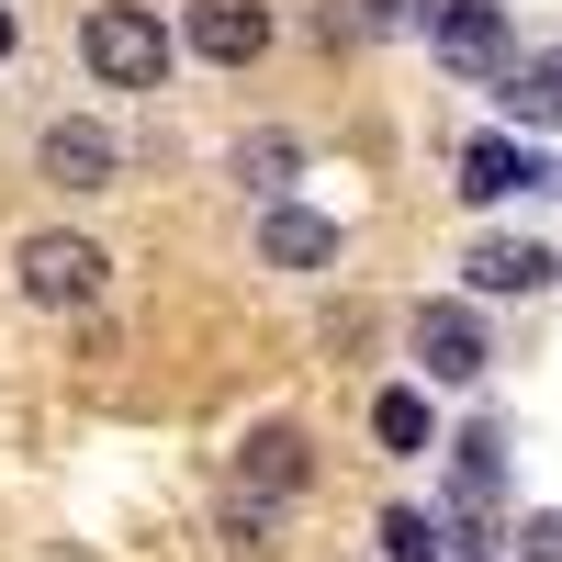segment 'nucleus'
Instances as JSON below:
<instances>
[{
    "instance_id": "obj_1",
    "label": "nucleus",
    "mask_w": 562,
    "mask_h": 562,
    "mask_svg": "<svg viewBox=\"0 0 562 562\" xmlns=\"http://www.w3.org/2000/svg\"><path fill=\"white\" fill-rule=\"evenodd\" d=\"M12 293L34 315H90L113 293V248L90 225H34V237H12Z\"/></svg>"
},
{
    "instance_id": "obj_2",
    "label": "nucleus",
    "mask_w": 562,
    "mask_h": 562,
    "mask_svg": "<svg viewBox=\"0 0 562 562\" xmlns=\"http://www.w3.org/2000/svg\"><path fill=\"white\" fill-rule=\"evenodd\" d=\"M169 57H180V34L147 12V0H90V12H79V68H90V90H158Z\"/></svg>"
},
{
    "instance_id": "obj_3",
    "label": "nucleus",
    "mask_w": 562,
    "mask_h": 562,
    "mask_svg": "<svg viewBox=\"0 0 562 562\" xmlns=\"http://www.w3.org/2000/svg\"><path fill=\"white\" fill-rule=\"evenodd\" d=\"M34 180H45V192H113V180H124V135L102 113L34 124Z\"/></svg>"
},
{
    "instance_id": "obj_4",
    "label": "nucleus",
    "mask_w": 562,
    "mask_h": 562,
    "mask_svg": "<svg viewBox=\"0 0 562 562\" xmlns=\"http://www.w3.org/2000/svg\"><path fill=\"white\" fill-rule=\"evenodd\" d=\"M405 349H416L428 383H484V371H495V338H484L473 304H416L405 315Z\"/></svg>"
},
{
    "instance_id": "obj_5",
    "label": "nucleus",
    "mask_w": 562,
    "mask_h": 562,
    "mask_svg": "<svg viewBox=\"0 0 562 562\" xmlns=\"http://www.w3.org/2000/svg\"><path fill=\"white\" fill-rule=\"evenodd\" d=\"M270 0H180V45H192L203 68H248V57H270Z\"/></svg>"
},
{
    "instance_id": "obj_6",
    "label": "nucleus",
    "mask_w": 562,
    "mask_h": 562,
    "mask_svg": "<svg viewBox=\"0 0 562 562\" xmlns=\"http://www.w3.org/2000/svg\"><path fill=\"white\" fill-rule=\"evenodd\" d=\"M248 248H259V270H338V214H315V203H259Z\"/></svg>"
},
{
    "instance_id": "obj_7",
    "label": "nucleus",
    "mask_w": 562,
    "mask_h": 562,
    "mask_svg": "<svg viewBox=\"0 0 562 562\" xmlns=\"http://www.w3.org/2000/svg\"><path fill=\"white\" fill-rule=\"evenodd\" d=\"M304 473H315V450H304L293 416H270V428L237 439V495H304Z\"/></svg>"
},
{
    "instance_id": "obj_8",
    "label": "nucleus",
    "mask_w": 562,
    "mask_h": 562,
    "mask_svg": "<svg viewBox=\"0 0 562 562\" xmlns=\"http://www.w3.org/2000/svg\"><path fill=\"white\" fill-rule=\"evenodd\" d=\"M428 45H439L450 68H506V12H495V0H439Z\"/></svg>"
},
{
    "instance_id": "obj_9",
    "label": "nucleus",
    "mask_w": 562,
    "mask_h": 562,
    "mask_svg": "<svg viewBox=\"0 0 562 562\" xmlns=\"http://www.w3.org/2000/svg\"><path fill=\"white\" fill-rule=\"evenodd\" d=\"M529 180H540V158H529V147H506V135H473V147H461V180H450V192L484 214V203H506V192H529Z\"/></svg>"
},
{
    "instance_id": "obj_10",
    "label": "nucleus",
    "mask_w": 562,
    "mask_h": 562,
    "mask_svg": "<svg viewBox=\"0 0 562 562\" xmlns=\"http://www.w3.org/2000/svg\"><path fill=\"white\" fill-rule=\"evenodd\" d=\"M461 281H473V293H540V281H551V248H529V237H473V248H461Z\"/></svg>"
},
{
    "instance_id": "obj_11",
    "label": "nucleus",
    "mask_w": 562,
    "mask_h": 562,
    "mask_svg": "<svg viewBox=\"0 0 562 562\" xmlns=\"http://www.w3.org/2000/svg\"><path fill=\"white\" fill-rule=\"evenodd\" d=\"M371 439H383V450H428V439H439L428 394H416V383H383V394H371Z\"/></svg>"
},
{
    "instance_id": "obj_12",
    "label": "nucleus",
    "mask_w": 562,
    "mask_h": 562,
    "mask_svg": "<svg viewBox=\"0 0 562 562\" xmlns=\"http://www.w3.org/2000/svg\"><path fill=\"white\" fill-rule=\"evenodd\" d=\"M293 158H304L293 135H248V147H237V180H248L259 203H281V180H293Z\"/></svg>"
},
{
    "instance_id": "obj_13",
    "label": "nucleus",
    "mask_w": 562,
    "mask_h": 562,
    "mask_svg": "<svg viewBox=\"0 0 562 562\" xmlns=\"http://www.w3.org/2000/svg\"><path fill=\"white\" fill-rule=\"evenodd\" d=\"M506 102H518V113H562V45H551V57H540L518 90H506Z\"/></svg>"
},
{
    "instance_id": "obj_14",
    "label": "nucleus",
    "mask_w": 562,
    "mask_h": 562,
    "mask_svg": "<svg viewBox=\"0 0 562 562\" xmlns=\"http://www.w3.org/2000/svg\"><path fill=\"white\" fill-rule=\"evenodd\" d=\"M383 540H394V562H439V540H428V518H405V506H394V518H383Z\"/></svg>"
},
{
    "instance_id": "obj_15",
    "label": "nucleus",
    "mask_w": 562,
    "mask_h": 562,
    "mask_svg": "<svg viewBox=\"0 0 562 562\" xmlns=\"http://www.w3.org/2000/svg\"><path fill=\"white\" fill-rule=\"evenodd\" d=\"M518 551H529V562H562V518H529V529H518Z\"/></svg>"
},
{
    "instance_id": "obj_16",
    "label": "nucleus",
    "mask_w": 562,
    "mask_h": 562,
    "mask_svg": "<svg viewBox=\"0 0 562 562\" xmlns=\"http://www.w3.org/2000/svg\"><path fill=\"white\" fill-rule=\"evenodd\" d=\"M23 57V12H12V0H0V68H12Z\"/></svg>"
}]
</instances>
